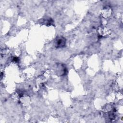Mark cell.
Segmentation results:
<instances>
[{
	"label": "cell",
	"instance_id": "obj_1",
	"mask_svg": "<svg viewBox=\"0 0 123 123\" xmlns=\"http://www.w3.org/2000/svg\"><path fill=\"white\" fill-rule=\"evenodd\" d=\"M65 45V40L64 38H60L56 42V46L57 47H62Z\"/></svg>",
	"mask_w": 123,
	"mask_h": 123
}]
</instances>
